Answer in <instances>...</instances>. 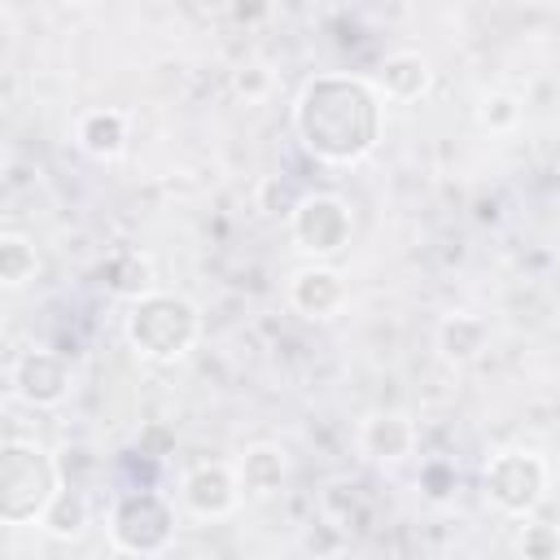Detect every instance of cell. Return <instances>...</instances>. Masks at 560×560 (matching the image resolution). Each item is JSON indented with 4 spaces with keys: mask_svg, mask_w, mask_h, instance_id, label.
Segmentation results:
<instances>
[{
    "mask_svg": "<svg viewBox=\"0 0 560 560\" xmlns=\"http://www.w3.org/2000/svg\"><path fill=\"white\" fill-rule=\"evenodd\" d=\"M289 232H293V245L319 262L350 245L354 214L337 192H302L289 214Z\"/></svg>",
    "mask_w": 560,
    "mask_h": 560,
    "instance_id": "cell-6",
    "label": "cell"
},
{
    "mask_svg": "<svg viewBox=\"0 0 560 560\" xmlns=\"http://www.w3.org/2000/svg\"><path fill=\"white\" fill-rule=\"evenodd\" d=\"M416 442H420L416 420H407V416H398V411L372 416V420H363V429H359V451H363V459L385 464V468H394V464H402L407 455H416Z\"/></svg>",
    "mask_w": 560,
    "mask_h": 560,
    "instance_id": "cell-10",
    "label": "cell"
},
{
    "mask_svg": "<svg viewBox=\"0 0 560 560\" xmlns=\"http://www.w3.org/2000/svg\"><path fill=\"white\" fill-rule=\"evenodd\" d=\"M433 341H438V354H442L446 363H455V368H459V363L481 359V350H486V341H490V324H486L481 315L451 311V315H442V324H438Z\"/></svg>",
    "mask_w": 560,
    "mask_h": 560,
    "instance_id": "cell-14",
    "label": "cell"
},
{
    "mask_svg": "<svg viewBox=\"0 0 560 560\" xmlns=\"http://www.w3.org/2000/svg\"><path fill=\"white\" fill-rule=\"evenodd\" d=\"M74 144L96 158V162H109L127 149V114L122 109H88L79 114L74 122Z\"/></svg>",
    "mask_w": 560,
    "mask_h": 560,
    "instance_id": "cell-15",
    "label": "cell"
},
{
    "mask_svg": "<svg viewBox=\"0 0 560 560\" xmlns=\"http://www.w3.org/2000/svg\"><path fill=\"white\" fill-rule=\"evenodd\" d=\"M481 490L494 512H503L512 521H529L547 499V459L538 451H521V446L494 451L481 468Z\"/></svg>",
    "mask_w": 560,
    "mask_h": 560,
    "instance_id": "cell-5",
    "label": "cell"
},
{
    "mask_svg": "<svg viewBox=\"0 0 560 560\" xmlns=\"http://www.w3.org/2000/svg\"><path fill=\"white\" fill-rule=\"evenodd\" d=\"M516 551L525 560H547L560 551V534L551 525H521V538H516Z\"/></svg>",
    "mask_w": 560,
    "mask_h": 560,
    "instance_id": "cell-22",
    "label": "cell"
},
{
    "mask_svg": "<svg viewBox=\"0 0 560 560\" xmlns=\"http://www.w3.org/2000/svg\"><path fill=\"white\" fill-rule=\"evenodd\" d=\"M39 271V254H35V241L4 228L0 232V284L4 289H22L26 280H35Z\"/></svg>",
    "mask_w": 560,
    "mask_h": 560,
    "instance_id": "cell-18",
    "label": "cell"
},
{
    "mask_svg": "<svg viewBox=\"0 0 560 560\" xmlns=\"http://www.w3.org/2000/svg\"><path fill=\"white\" fill-rule=\"evenodd\" d=\"M346 547H350V538H346L337 525H328V521H319V525H311V529L302 534V551H315V556L346 551Z\"/></svg>",
    "mask_w": 560,
    "mask_h": 560,
    "instance_id": "cell-24",
    "label": "cell"
},
{
    "mask_svg": "<svg viewBox=\"0 0 560 560\" xmlns=\"http://www.w3.org/2000/svg\"><path fill=\"white\" fill-rule=\"evenodd\" d=\"M293 131L324 166H354L381 140V92L359 74H315L293 101Z\"/></svg>",
    "mask_w": 560,
    "mask_h": 560,
    "instance_id": "cell-1",
    "label": "cell"
},
{
    "mask_svg": "<svg viewBox=\"0 0 560 560\" xmlns=\"http://www.w3.org/2000/svg\"><path fill=\"white\" fill-rule=\"evenodd\" d=\"M241 477H236V468H228V464H219V459H206V464H192L188 472H184V481H179V503L192 512V516H201V521H223V516H232L236 512V503H241Z\"/></svg>",
    "mask_w": 560,
    "mask_h": 560,
    "instance_id": "cell-8",
    "label": "cell"
},
{
    "mask_svg": "<svg viewBox=\"0 0 560 560\" xmlns=\"http://www.w3.org/2000/svg\"><path fill=\"white\" fill-rule=\"evenodd\" d=\"M136 442H140V455H149V459H162V455H171V446H175V433H171L166 424H144Z\"/></svg>",
    "mask_w": 560,
    "mask_h": 560,
    "instance_id": "cell-25",
    "label": "cell"
},
{
    "mask_svg": "<svg viewBox=\"0 0 560 560\" xmlns=\"http://www.w3.org/2000/svg\"><path fill=\"white\" fill-rule=\"evenodd\" d=\"M289 306L306 319H332L346 306V276L328 262H311L289 280Z\"/></svg>",
    "mask_w": 560,
    "mask_h": 560,
    "instance_id": "cell-9",
    "label": "cell"
},
{
    "mask_svg": "<svg viewBox=\"0 0 560 560\" xmlns=\"http://www.w3.org/2000/svg\"><path fill=\"white\" fill-rule=\"evenodd\" d=\"M376 512H381V503L363 481H332L319 494V516L328 525H337L346 538L350 534H368L376 525Z\"/></svg>",
    "mask_w": 560,
    "mask_h": 560,
    "instance_id": "cell-11",
    "label": "cell"
},
{
    "mask_svg": "<svg viewBox=\"0 0 560 560\" xmlns=\"http://www.w3.org/2000/svg\"><path fill=\"white\" fill-rule=\"evenodd\" d=\"M232 22H262L271 13V0H228Z\"/></svg>",
    "mask_w": 560,
    "mask_h": 560,
    "instance_id": "cell-26",
    "label": "cell"
},
{
    "mask_svg": "<svg viewBox=\"0 0 560 560\" xmlns=\"http://www.w3.org/2000/svg\"><path fill=\"white\" fill-rule=\"evenodd\" d=\"M236 477H241V490L249 499H271L289 481V455L276 442H254L236 459Z\"/></svg>",
    "mask_w": 560,
    "mask_h": 560,
    "instance_id": "cell-13",
    "label": "cell"
},
{
    "mask_svg": "<svg viewBox=\"0 0 560 560\" xmlns=\"http://www.w3.org/2000/svg\"><path fill=\"white\" fill-rule=\"evenodd\" d=\"M122 337H127V346L140 359L175 363V359H184L197 346V337H201V311L188 298H179V293L149 289L136 302H127Z\"/></svg>",
    "mask_w": 560,
    "mask_h": 560,
    "instance_id": "cell-2",
    "label": "cell"
},
{
    "mask_svg": "<svg viewBox=\"0 0 560 560\" xmlns=\"http://www.w3.org/2000/svg\"><path fill=\"white\" fill-rule=\"evenodd\" d=\"M293 206H298V197H289V188H284V179H276V175H267L262 184H258V210L262 214H293Z\"/></svg>",
    "mask_w": 560,
    "mask_h": 560,
    "instance_id": "cell-23",
    "label": "cell"
},
{
    "mask_svg": "<svg viewBox=\"0 0 560 560\" xmlns=\"http://www.w3.org/2000/svg\"><path fill=\"white\" fill-rule=\"evenodd\" d=\"M175 542V503L153 486L118 490L109 508V551L118 556H162Z\"/></svg>",
    "mask_w": 560,
    "mask_h": 560,
    "instance_id": "cell-4",
    "label": "cell"
},
{
    "mask_svg": "<svg viewBox=\"0 0 560 560\" xmlns=\"http://www.w3.org/2000/svg\"><path fill=\"white\" fill-rule=\"evenodd\" d=\"M416 490H420L429 503H451V499L459 494V468H455V459L429 455V459L420 464V472H416Z\"/></svg>",
    "mask_w": 560,
    "mask_h": 560,
    "instance_id": "cell-19",
    "label": "cell"
},
{
    "mask_svg": "<svg viewBox=\"0 0 560 560\" xmlns=\"http://www.w3.org/2000/svg\"><path fill=\"white\" fill-rule=\"evenodd\" d=\"M101 284H105L114 298L136 302L140 293L153 289V262H149L140 249H114V254H105V262H101Z\"/></svg>",
    "mask_w": 560,
    "mask_h": 560,
    "instance_id": "cell-17",
    "label": "cell"
},
{
    "mask_svg": "<svg viewBox=\"0 0 560 560\" xmlns=\"http://www.w3.org/2000/svg\"><path fill=\"white\" fill-rule=\"evenodd\" d=\"M9 389L26 407H61L74 389V368L61 350L52 346H31L9 363Z\"/></svg>",
    "mask_w": 560,
    "mask_h": 560,
    "instance_id": "cell-7",
    "label": "cell"
},
{
    "mask_svg": "<svg viewBox=\"0 0 560 560\" xmlns=\"http://www.w3.org/2000/svg\"><path fill=\"white\" fill-rule=\"evenodd\" d=\"M35 525H39L48 538L70 542V538H79V534L92 525V503H88V494H83L79 486H61V490L48 499V508L39 512Z\"/></svg>",
    "mask_w": 560,
    "mask_h": 560,
    "instance_id": "cell-16",
    "label": "cell"
},
{
    "mask_svg": "<svg viewBox=\"0 0 560 560\" xmlns=\"http://www.w3.org/2000/svg\"><path fill=\"white\" fill-rule=\"evenodd\" d=\"M232 92L245 96V101H262L271 92V70L262 61H245L232 70Z\"/></svg>",
    "mask_w": 560,
    "mask_h": 560,
    "instance_id": "cell-21",
    "label": "cell"
},
{
    "mask_svg": "<svg viewBox=\"0 0 560 560\" xmlns=\"http://www.w3.org/2000/svg\"><path fill=\"white\" fill-rule=\"evenodd\" d=\"M66 486L57 455H48L39 442L9 438L0 451V521L4 525H31L48 508V499Z\"/></svg>",
    "mask_w": 560,
    "mask_h": 560,
    "instance_id": "cell-3",
    "label": "cell"
},
{
    "mask_svg": "<svg viewBox=\"0 0 560 560\" xmlns=\"http://www.w3.org/2000/svg\"><path fill=\"white\" fill-rule=\"evenodd\" d=\"M429 88H433V66H429L424 52L402 48V52H389V57L376 66V92H381L385 101L411 105V101H420Z\"/></svg>",
    "mask_w": 560,
    "mask_h": 560,
    "instance_id": "cell-12",
    "label": "cell"
},
{
    "mask_svg": "<svg viewBox=\"0 0 560 560\" xmlns=\"http://www.w3.org/2000/svg\"><path fill=\"white\" fill-rule=\"evenodd\" d=\"M477 118L490 131H512L521 122V101L512 92H486L481 105H477Z\"/></svg>",
    "mask_w": 560,
    "mask_h": 560,
    "instance_id": "cell-20",
    "label": "cell"
}]
</instances>
